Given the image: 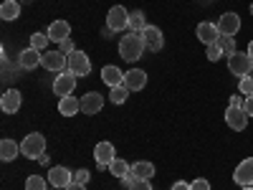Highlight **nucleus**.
Here are the masks:
<instances>
[{"label":"nucleus","instance_id":"473e14b6","mask_svg":"<svg viewBox=\"0 0 253 190\" xmlns=\"http://www.w3.org/2000/svg\"><path fill=\"white\" fill-rule=\"evenodd\" d=\"M89 178H91V173L86 170V167H81V170H76V173H74V183H81V185H86V183H89Z\"/></svg>","mask_w":253,"mask_h":190},{"label":"nucleus","instance_id":"2f4dec72","mask_svg":"<svg viewBox=\"0 0 253 190\" xmlns=\"http://www.w3.org/2000/svg\"><path fill=\"white\" fill-rule=\"evenodd\" d=\"M241 94L243 96H251L253 94V76H243L241 79Z\"/></svg>","mask_w":253,"mask_h":190},{"label":"nucleus","instance_id":"2eb2a0df","mask_svg":"<svg viewBox=\"0 0 253 190\" xmlns=\"http://www.w3.org/2000/svg\"><path fill=\"white\" fill-rule=\"evenodd\" d=\"M41 56H43V51H38V48L28 46L26 51L18 53V66L26 69V71H33L36 66H41Z\"/></svg>","mask_w":253,"mask_h":190},{"label":"nucleus","instance_id":"f257e3e1","mask_svg":"<svg viewBox=\"0 0 253 190\" xmlns=\"http://www.w3.org/2000/svg\"><path fill=\"white\" fill-rule=\"evenodd\" d=\"M144 51H147V46H144L142 33L129 31L126 36L119 38V56H122L124 61H137V58H142Z\"/></svg>","mask_w":253,"mask_h":190},{"label":"nucleus","instance_id":"c85d7f7f","mask_svg":"<svg viewBox=\"0 0 253 190\" xmlns=\"http://www.w3.org/2000/svg\"><path fill=\"white\" fill-rule=\"evenodd\" d=\"M51 44V38H48V33H33L31 36V46L33 48H38V51H46V46Z\"/></svg>","mask_w":253,"mask_h":190},{"label":"nucleus","instance_id":"4468645a","mask_svg":"<svg viewBox=\"0 0 253 190\" xmlns=\"http://www.w3.org/2000/svg\"><path fill=\"white\" fill-rule=\"evenodd\" d=\"M142 38H144V46H147V51H162V46H165V36H162V31L157 28V26H147L144 31H142Z\"/></svg>","mask_w":253,"mask_h":190},{"label":"nucleus","instance_id":"c756f323","mask_svg":"<svg viewBox=\"0 0 253 190\" xmlns=\"http://www.w3.org/2000/svg\"><path fill=\"white\" fill-rule=\"evenodd\" d=\"M126 96H129V89H126L124 84H122V87H114V89H112V94H109L112 104H124V101H126Z\"/></svg>","mask_w":253,"mask_h":190},{"label":"nucleus","instance_id":"7ed1b4c3","mask_svg":"<svg viewBox=\"0 0 253 190\" xmlns=\"http://www.w3.org/2000/svg\"><path fill=\"white\" fill-rule=\"evenodd\" d=\"M228 71L233 74V76H238V79L251 76V71H253V58H251L248 53H243V51H236L233 56H228Z\"/></svg>","mask_w":253,"mask_h":190},{"label":"nucleus","instance_id":"39448f33","mask_svg":"<svg viewBox=\"0 0 253 190\" xmlns=\"http://www.w3.org/2000/svg\"><path fill=\"white\" fill-rule=\"evenodd\" d=\"M107 28H112L114 33L129 28V10L124 5H112L109 13H107Z\"/></svg>","mask_w":253,"mask_h":190},{"label":"nucleus","instance_id":"393cba45","mask_svg":"<svg viewBox=\"0 0 253 190\" xmlns=\"http://www.w3.org/2000/svg\"><path fill=\"white\" fill-rule=\"evenodd\" d=\"M109 173H112L114 178H119V180H122L124 175H129V173H132V165L126 162V160H122V157H117V160L109 165Z\"/></svg>","mask_w":253,"mask_h":190},{"label":"nucleus","instance_id":"ddd939ff","mask_svg":"<svg viewBox=\"0 0 253 190\" xmlns=\"http://www.w3.org/2000/svg\"><path fill=\"white\" fill-rule=\"evenodd\" d=\"M218 31H220V36H236L241 31V15L238 13H223L218 18Z\"/></svg>","mask_w":253,"mask_h":190},{"label":"nucleus","instance_id":"0eeeda50","mask_svg":"<svg viewBox=\"0 0 253 190\" xmlns=\"http://www.w3.org/2000/svg\"><path fill=\"white\" fill-rule=\"evenodd\" d=\"M94 160H96V167L99 170H109V165L117 160V150L112 142H99L94 147Z\"/></svg>","mask_w":253,"mask_h":190},{"label":"nucleus","instance_id":"cd10ccee","mask_svg":"<svg viewBox=\"0 0 253 190\" xmlns=\"http://www.w3.org/2000/svg\"><path fill=\"white\" fill-rule=\"evenodd\" d=\"M26 190H48V183L41 175H31V178H26Z\"/></svg>","mask_w":253,"mask_h":190},{"label":"nucleus","instance_id":"a19ab883","mask_svg":"<svg viewBox=\"0 0 253 190\" xmlns=\"http://www.w3.org/2000/svg\"><path fill=\"white\" fill-rule=\"evenodd\" d=\"M66 190H86V185H81V183H71Z\"/></svg>","mask_w":253,"mask_h":190},{"label":"nucleus","instance_id":"20e7f679","mask_svg":"<svg viewBox=\"0 0 253 190\" xmlns=\"http://www.w3.org/2000/svg\"><path fill=\"white\" fill-rule=\"evenodd\" d=\"M41 66H43L46 71L51 74H61L69 69V56L61 53L58 48L56 51H43V56H41Z\"/></svg>","mask_w":253,"mask_h":190},{"label":"nucleus","instance_id":"412c9836","mask_svg":"<svg viewBox=\"0 0 253 190\" xmlns=\"http://www.w3.org/2000/svg\"><path fill=\"white\" fill-rule=\"evenodd\" d=\"M101 81L107 84L109 89H114V87H122V84H124V74L117 66H104L101 69Z\"/></svg>","mask_w":253,"mask_h":190},{"label":"nucleus","instance_id":"9b49d317","mask_svg":"<svg viewBox=\"0 0 253 190\" xmlns=\"http://www.w3.org/2000/svg\"><path fill=\"white\" fill-rule=\"evenodd\" d=\"M195 36H198L200 44H205V46H210V44H218V36H220L218 23H210V20H203V23H198V28H195Z\"/></svg>","mask_w":253,"mask_h":190},{"label":"nucleus","instance_id":"79ce46f5","mask_svg":"<svg viewBox=\"0 0 253 190\" xmlns=\"http://www.w3.org/2000/svg\"><path fill=\"white\" fill-rule=\"evenodd\" d=\"M246 53H248V56L253 58V41H251V44H248V51H246Z\"/></svg>","mask_w":253,"mask_h":190},{"label":"nucleus","instance_id":"37998d69","mask_svg":"<svg viewBox=\"0 0 253 190\" xmlns=\"http://www.w3.org/2000/svg\"><path fill=\"white\" fill-rule=\"evenodd\" d=\"M241 190H253V185H251V188H241Z\"/></svg>","mask_w":253,"mask_h":190},{"label":"nucleus","instance_id":"5701e85b","mask_svg":"<svg viewBox=\"0 0 253 190\" xmlns=\"http://www.w3.org/2000/svg\"><path fill=\"white\" fill-rule=\"evenodd\" d=\"M132 175L137 180H150V178H155V165L147 162V160H139V162L132 165Z\"/></svg>","mask_w":253,"mask_h":190},{"label":"nucleus","instance_id":"a211bd4d","mask_svg":"<svg viewBox=\"0 0 253 190\" xmlns=\"http://www.w3.org/2000/svg\"><path fill=\"white\" fill-rule=\"evenodd\" d=\"M124 87L129 89V92H139L147 87V74L142 69H129L124 74Z\"/></svg>","mask_w":253,"mask_h":190},{"label":"nucleus","instance_id":"4c0bfd02","mask_svg":"<svg viewBox=\"0 0 253 190\" xmlns=\"http://www.w3.org/2000/svg\"><path fill=\"white\" fill-rule=\"evenodd\" d=\"M132 183H137V178H134L132 173H129V175H124V178H122V185H124V188H129Z\"/></svg>","mask_w":253,"mask_h":190},{"label":"nucleus","instance_id":"58836bf2","mask_svg":"<svg viewBox=\"0 0 253 190\" xmlns=\"http://www.w3.org/2000/svg\"><path fill=\"white\" fill-rule=\"evenodd\" d=\"M243 101H246V99L236 94V96H230V107H243Z\"/></svg>","mask_w":253,"mask_h":190},{"label":"nucleus","instance_id":"dca6fc26","mask_svg":"<svg viewBox=\"0 0 253 190\" xmlns=\"http://www.w3.org/2000/svg\"><path fill=\"white\" fill-rule=\"evenodd\" d=\"M20 104H23V94H20L18 89H8L3 96H0V109H3L5 114H15L20 109Z\"/></svg>","mask_w":253,"mask_h":190},{"label":"nucleus","instance_id":"49530a36","mask_svg":"<svg viewBox=\"0 0 253 190\" xmlns=\"http://www.w3.org/2000/svg\"><path fill=\"white\" fill-rule=\"evenodd\" d=\"M251 76H253V71H251Z\"/></svg>","mask_w":253,"mask_h":190},{"label":"nucleus","instance_id":"423d86ee","mask_svg":"<svg viewBox=\"0 0 253 190\" xmlns=\"http://www.w3.org/2000/svg\"><path fill=\"white\" fill-rule=\"evenodd\" d=\"M76 74L74 71H61L58 76H56V81H53V94L56 96H71L74 94V89H76Z\"/></svg>","mask_w":253,"mask_h":190},{"label":"nucleus","instance_id":"b1692460","mask_svg":"<svg viewBox=\"0 0 253 190\" xmlns=\"http://www.w3.org/2000/svg\"><path fill=\"white\" fill-rule=\"evenodd\" d=\"M20 15V3L18 0H3V5H0V18L3 20H15Z\"/></svg>","mask_w":253,"mask_h":190},{"label":"nucleus","instance_id":"6ab92c4d","mask_svg":"<svg viewBox=\"0 0 253 190\" xmlns=\"http://www.w3.org/2000/svg\"><path fill=\"white\" fill-rule=\"evenodd\" d=\"M48 38L51 41H56V44H61V41H66L69 36H71V26L66 23V20H53V23L48 26Z\"/></svg>","mask_w":253,"mask_h":190},{"label":"nucleus","instance_id":"f8f14e48","mask_svg":"<svg viewBox=\"0 0 253 190\" xmlns=\"http://www.w3.org/2000/svg\"><path fill=\"white\" fill-rule=\"evenodd\" d=\"M233 180L241 188H251L253 185V157H246L243 162H238V167L233 170Z\"/></svg>","mask_w":253,"mask_h":190},{"label":"nucleus","instance_id":"a18cd8bd","mask_svg":"<svg viewBox=\"0 0 253 190\" xmlns=\"http://www.w3.org/2000/svg\"><path fill=\"white\" fill-rule=\"evenodd\" d=\"M48 190H58V188H48Z\"/></svg>","mask_w":253,"mask_h":190},{"label":"nucleus","instance_id":"9d476101","mask_svg":"<svg viewBox=\"0 0 253 190\" xmlns=\"http://www.w3.org/2000/svg\"><path fill=\"white\" fill-rule=\"evenodd\" d=\"M69 71H74L76 76H89L91 74V61L84 51H74L69 56Z\"/></svg>","mask_w":253,"mask_h":190},{"label":"nucleus","instance_id":"f704fd0d","mask_svg":"<svg viewBox=\"0 0 253 190\" xmlns=\"http://www.w3.org/2000/svg\"><path fill=\"white\" fill-rule=\"evenodd\" d=\"M190 190H210V183L205 178H195L193 183H190Z\"/></svg>","mask_w":253,"mask_h":190},{"label":"nucleus","instance_id":"6e6552de","mask_svg":"<svg viewBox=\"0 0 253 190\" xmlns=\"http://www.w3.org/2000/svg\"><path fill=\"white\" fill-rule=\"evenodd\" d=\"M48 183H51V188H63L66 190L71 183H74V173L69 170V167H63V165H56V167H51L48 170Z\"/></svg>","mask_w":253,"mask_h":190},{"label":"nucleus","instance_id":"72a5a7b5","mask_svg":"<svg viewBox=\"0 0 253 190\" xmlns=\"http://www.w3.org/2000/svg\"><path fill=\"white\" fill-rule=\"evenodd\" d=\"M58 51H61V53H66V56H71V53L76 51V46H74V41H71V38H66V41H61V44H58Z\"/></svg>","mask_w":253,"mask_h":190},{"label":"nucleus","instance_id":"bb28decb","mask_svg":"<svg viewBox=\"0 0 253 190\" xmlns=\"http://www.w3.org/2000/svg\"><path fill=\"white\" fill-rule=\"evenodd\" d=\"M218 46L223 48V53L225 56H233L238 48H236V41H233V36H218Z\"/></svg>","mask_w":253,"mask_h":190},{"label":"nucleus","instance_id":"c9c22d12","mask_svg":"<svg viewBox=\"0 0 253 190\" xmlns=\"http://www.w3.org/2000/svg\"><path fill=\"white\" fill-rule=\"evenodd\" d=\"M126 190H152V183H150V180H137V183H132Z\"/></svg>","mask_w":253,"mask_h":190},{"label":"nucleus","instance_id":"a878e982","mask_svg":"<svg viewBox=\"0 0 253 190\" xmlns=\"http://www.w3.org/2000/svg\"><path fill=\"white\" fill-rule=\"evenodd\" d=\"M147 28V18H144V13L142 10H134V13H129V31H134V33H142Z\"/></svg>","mask_w":253,"mask_h":190},{"label":"nucleus","instance_id":"4be33fe9","mask_svg":"<svg viewBox=\"0 0 253 190\" xmlns=\"http://www.w3.org/2000/svg\"><path fill=\"white\" fill-rule=\"evenodd\" d=\"M18 155H23V152H20V144L15 140H3V142H0V160H3V162H10Z\"/></svg>","mask_w":253,"mask_h":190},{"label":"nucleus","instance_id":"ea45409f","mask_svg":"<svg viewBox=\"0 0 253 190\" xmlns=\"http://www.w3.org/2000/svg\"><path fill=\"white\" fill-rule=\"evenodd\" d=\"M172 190H190V183H185V180H177V183L172 185Z\"/></svg>","mask_w":253,"mask_h":190},{"label":"nucleus","instance_id":"1a4fd4ad","mask_svg":"<svg viewBox=\"0 0 253 190\" xmlns=\"http://www.w3.org/2000/svg\"><path fill=\"white\" fill-rule=\"evenodd\" d=\"M225 124L236 132H243L248 127V112L243 107H228L225 109Z\"/></svg>","mask_w":253,"mask_h":190},{"label":"nucleus","instance_id":"c03bdc74","mask_svg":"<svg viewBox=\"0 0 253 190\" xmlns=\"http://www.w3.org/2000/svg\"><path fill=\"white\" fill-rule=\"evenodd\" d=\"M251 15H253V3H251Z\"/></svg>","mask_w":253,"mask_h":190},{"label":"nucleus","instance_id":"aec40b11","mask_svg":"<svg viewBox=\"0 0 253 190\" xmlns=\"http://www.w3.org/2000/svg\"><path fill=\"white\" fill-rule=\"evenodd\" d=\"M58 112H61V117H76L81 112V99H76V96H61Z\"/></svg>","mask_w":253,"mask_h":190},{"label":"nucleus","instance_id":"e433bc0d","mask_svg":"<svg viewBox=\"0 0 253 190\" xmlns=\"http://www.w3.org/2000/svg\"><path fill=\"white\" fill-rule=\"evenodd\" d=\"M243 109L248 112V117H253V94H251V96H246V101H243Z\"/></svg>","mask_w":253,"mask_h":190},{"label":"nucleus","instance_id":"7c9ffc66","mask_svg":"<svg viewBox=\"0 0 253 190\" xmlns=\"http://www.w3.org/2000/svg\"><path fill=\"white\" fill-rule=\"evenodd\" d=\"M205 56H208V61H218V58H223L225 53H223V48H220L218 44H210L208 51H205Z\"/></svg>","mask_w":253,"mask_h":190},{"label":"nucleus","instance_id":"f03ea898","mask_svg":"<svg viewBox=\"0 0 253 190\" xmlns=\"http://www.w3.org/2000/svg\"><path fill=\"white\" fill-rule=\"evenodd\" d=\"M20 152L28 160H38L41 155H46V137L41 132H31L28 137H23V142H20Z\"/></svg>","mask_w":253,"mask_h":190},{"label":"nucleus","instance_id":"f3484780","mask_svg":"<svg viewBox=\"0 0 253 190\" xmlns=\"http://www.w3.org/2000/svg\"><path fill=\"white\" fill-rule=\"evenodd\" d=\"M101 107H104V96L99 92H89L81 96V112L84 114H96V112H101Z\"/></svg>","mask_w":253,"mask_h":190}]
</instances>
